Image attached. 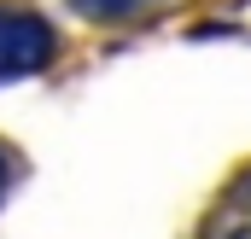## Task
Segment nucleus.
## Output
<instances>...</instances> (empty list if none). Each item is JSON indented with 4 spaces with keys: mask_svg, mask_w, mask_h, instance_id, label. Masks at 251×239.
Wrapping results in <instances>:
<instances>
[{
    "mask_svg": "<svg viewBox=\"0 0 251 239\" xmlns=\"http://www.w3.org/2000/svg\"><path fill=\"white\" fill-rule=\"evenodd\" d=\"M6 187H12V164H6V152H0V198H6Z\"/></svg>",
    "mask_w": 251,
    "mask_h": 239,
    "instance_id": "3",
    "label": "nucleus"
},
{
    "mask_svg": "<svg viewBox=\"0 0 251 239\" xmlns=\"http://www.w3.org/2000/svg\"><path fill=\"white\" fill-rule=\"evenodd\" d=\"M53 59H59V29H53L35 6L0 0V82L41 76Z\"/></svg>",
    "mask_w": 251,
    "mask_h": 239,
    "instance_id": "1",
    "label": "nucleus"
},
{
    "mask_svg": "<svg viewBox=\"0 0 251 239\" xmlns=\"http://www.w3.org/2000/svg\"><path fill=\"white\" fill-rule=\"evenodd\" d=\"M70 12L88 24H134L140 12H152V0H70Z\"/></svg>",
    "mask_w": 251,
    "mask_h": 239,
    "instance_id": "2",
    "label": "nucleus"
}]
</instances>
